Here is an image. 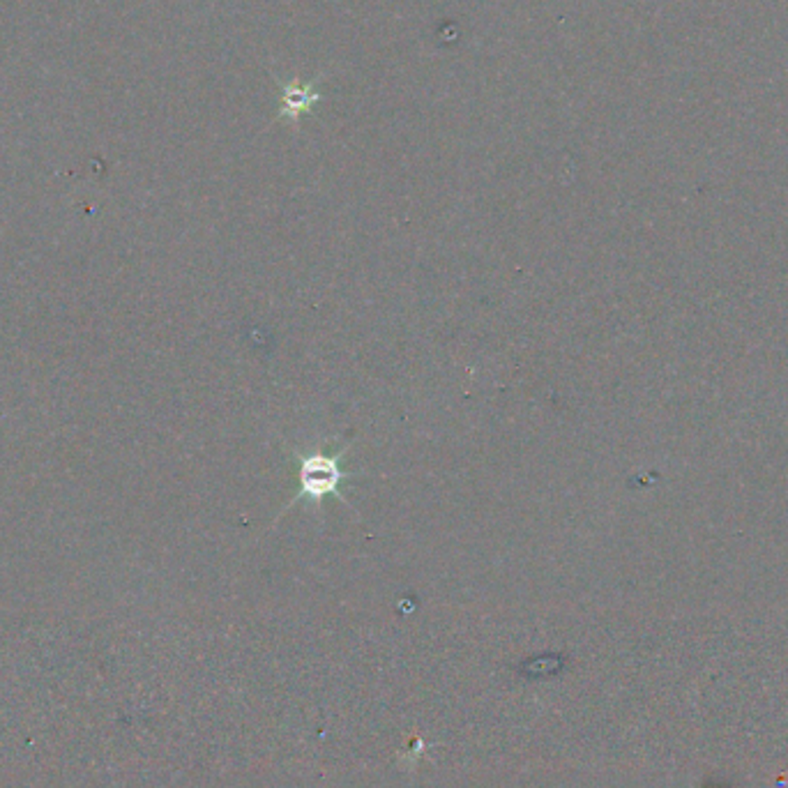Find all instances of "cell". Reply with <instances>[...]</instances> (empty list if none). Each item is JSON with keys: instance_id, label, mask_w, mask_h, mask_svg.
<instances>
[{"instance_id": "cell-2", "label": "cell", "mask_w": 788, "mask_h": 788, "mask_svg": "<svg viewBox=\"0 0 788 788\" xmlns=\"http://www.w3.org/2000/svg\"><path fill=\"white\" fill-rule=\"evenodd\" d=\"M311 90L314 88L302 81H296L293 86H286L284 99H281V115H286V118H298L305 111H309L311 104L318 99V95L311 93Z\"/></svg>"}, {"instance_id": "cell-1", "label": "cell", "mask_w": 788, "mask_h": 788, "mask_svg": "<svg viewBox=\"0 0 788 788\" xmlns=\"http://www.w3.org/2000/svg\"><path fill=\"white\" fill-rule=\"evenodd\" d=\"M346 456V450L337 452H302L296 454V477H298V493L290 500L289 508H293L300 500L316 505L325 500L327 496H334L344 503H348L342 493V484L351 480L355 472L344 471L342 462Z\"/></svg>"}]
</instances>
